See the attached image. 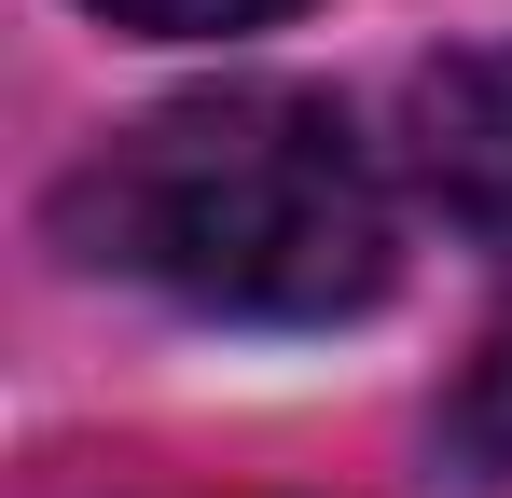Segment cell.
I'll use <instances>...</instances> for the list:
<instances>
[{"instance_id":"7a4b0ae2","label":"cell","mask_w":512,"mask_h":498,"mask_svg":"<svg viewBox=\"0 0 512 498\" xmlns=\"http://www.w3.org/2000/svg\"><path fill=\"white\" fill-rule=\"evenodd\" d=\"M402 153H416V194L471 249H512V42L429 56L402 97Z\"/></svg>"},{"instance_id":"6da1fadb","label":"cell","mask_w":512,"mask_h":498,"mask_svg":"<svg viewBox=\"0 0 512 498\" xmlns=\"http://www.w3.org/2000/svg\"><path fill=\"white\" fill-rule=\"evenodd\" d=\"M70 222L97 263L208 319H346L388 291V180L305 83H208L153 111L139 139H111Z\"/></svg>"},{"instance_id":"3957f363","label":"cell","mask_w":512,"mask_h":498,"mask_svg":"<svg viewBox=\"0 0 512 498\" xmlns=\"http://www.w3.org/2000/svg\"><path fill=\"white\" fill-rule=\"evenodd\" d=\"M457 429H471V457H499V471H512V332L471 360V402H457Z\"/></svg>"},{"instance_id":"277c9868","label":"cell","mask_w":512,"mask_h":498,"mask_svg":"<svg viewBox=\"0 0 512 498\" xmlns=\"http://www.w3.org/2000/svg\"><path fill=\"white\" fill-rule=\"evenodd\" d=\"M97 14H125V28H167V42H194V28H263V14H291V0H97Z\"/></svg>"}]
</instances>
